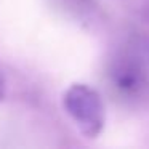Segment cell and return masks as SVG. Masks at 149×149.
<instances>
[{
	"mask_svg": "<svg viewBox=\"0 0 149 149\" xmlns=\"http://www.w3.org/2000/svg\"><path fill=\"white\" fill-rule=\"evenodd\" d=\"M64 107L87 136H96L104 125V106L93 88L84 84L69 87L64 93Z\"/></svg>",
	"mask_w": 149,
	"mask_h": 149,
	"instance_id": "obj_1",
	"label": "cell"
},
{
	"mask_svg": "<svg viewBox=\"0 0 149 149\" xmlns=\"http://www.w3.org/2000/svg\"><path fill=\"white\" fill-rule=\"evenodd\" d=\"M5 98V82H3V79L0 77V101Z\"/></svg>",
	"mask_w": 149,
	"mask_h": 149,
	"instance_id": "obj_2",
	"label": "cell"
}]
</instances>
